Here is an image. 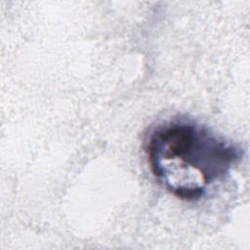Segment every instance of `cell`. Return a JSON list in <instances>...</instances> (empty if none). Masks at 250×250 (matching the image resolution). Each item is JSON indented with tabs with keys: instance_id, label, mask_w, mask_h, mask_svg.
<instances>
[{
	"instance_id": "cell-1",
	"label": "cell",
	"mask_w": 250,
	"mask_h": 250,
	"mask_svg": "<svg viewBox=\"0 0 250 250\" xmlns=\"http://www.w3.org/2000/svg\"><path fill=\"white\" fill-rule=\"evenodd\" d=\"M146 154L155 179L187 201L201 198L240 157L235 146L188 121L158 126L149 136Z\"/></svg>"
}]
</instances>
